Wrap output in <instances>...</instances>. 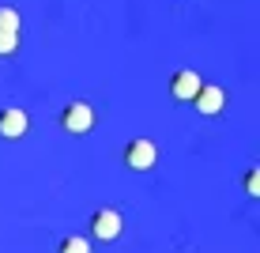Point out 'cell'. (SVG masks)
I'll return each instance as SVG.
<instances>
[{"instance_id": "9c48e42d", "label": "cell", "mask_w": 260, "mask_h": 253, "mask_svg": "<svg viewBox=\"0 0 260 253\" xmlns=\"http://www.w3.org/2000/svg\"><path fill=\"white\" fill-rule=\"evenodd\" d=\"M19 53V34H0V57Z\"/></svg>"}, {"instance_id": "5b68a950", "label": "cell", "mask_w": 260, "mask_h": 253, "mask_svg": "<svg viewBox=\"0 0 260 253\" xmlns=\"http://www.w3.org/2000/svg\"><path fill=\"white\" fill-rule=\"evenodd\" d=\"M196 91H200V72H192V68L174 72V79H170V95H174L177 102H192Z\"/></svg>"}, {"instance_id": "7a4b0ae2", "label": "cell", "mask_w": 260, "mask_h": 253, "mask_svg": "<svg viewBox=\"0 0 260 253\" xmlns=\"http://www.w3.org/2000/svg\"><path fill=\"white\" fill-rule=\"evenodd\" d=\"M155 159H158L155 140L136 136V140L124 144V166H128V170H151V166H155Z\"/></svg>"}, {"instance_id": "52a82bcc", "label": "cell", "mask_w": 260, "mask_h": 253, "mask_svg": "<svg viewBox=\"0 0 260 253\" xmlns=\"http://www.w3.org/2000/svg\"><path fill=\"white\" fill-rule=\"evenodd\" d=\"M0 34H19V12L15 8H0Z\"/></svg>"}, {"instance_id": "30bf717a", "label": "cell", "mask_w": 260, "mask_h": 253, "mask_svg": "<svg viewBox=\"0 0 260 253\" xmlns=\"http://www.w3.org/2000/svg\"><path fill=\"white\" fill-rule=\"evenodd\" d=\"M245 193L253 196V201L260 196V174H256V170H249V174H245Z\"/></svg>"}, {"instance_id": "8992f818", "label": "cell", "mask_w": 260, "mask_h": 253, "mask_svg": "<svg viewBox=\"0 0 260 253\" xmlns=\"http://www.w3.org/2000/svg\"><path fill=\"white\" fill-rule=\"evenodd\" d=\"M222 102H226V95H222V87H215V83H200V91L192 98L196 114H204V117H215L222 110Z\"/></svg>"}, {"instance_id": "3957f363", "label": "cell", "mask_w": 260, "mask_h": 253, "mask_svg": "<svg viewBox=\"0 0 260 253\" xmlns=\"http://www.w3.org/2000/svg\"><path fill=\"white\" fill-rule=\"evenodd\" d=\"M121 231H124V219H121L117 208H98V212L91 215V234H94L98 242L121 238Z\"/></svg>"}, {"instance_id": "ba28073f", "label": "cell", "mask_w": 260, "mask_h": 253, "mask_svg": "<svg viewBox=\"0 0 260 253\" xmlns=\"http://www.w3.org/2000/svg\"><path fill=\"white\" fill-rule=\"evenodd\" d=\"M60 253H91V242L79 238V234H68V238L60 242Z\"/></svg>"}, {"instance_id": "6da1fadb", "label": "cell", "mask_w": 260, "mask_h": 253, "mask_svg": "<svg viewBox=\"0 0 260 253\" xmlns=\"http://www.w3.org/2000/svg\"><path fill=\"white\" fill-rule=\"evenodd\" d=\"M60 129L72 132V136H83V132H91V129H94V110H91V102H83V98L68 102L64 110H60Z\"/></svg>"}, {"instance_id": "277c9868", "label": "cell", "mask_w": 260, "mask_h": 253, "mask_svg": "<svg viewBox=\"0 0 260 253\" xmlns=\"http://www.w3.org/2000/svg\"><path fill=\"white\" fill-rule=\"evenodd\" d=\"M26 129H30L26 110H19V106L0 110V136H4V140H19V136H26Z\"/></svg>"}]
</instances>
